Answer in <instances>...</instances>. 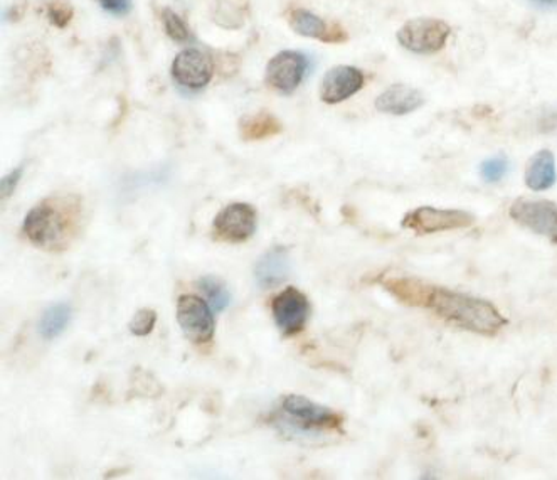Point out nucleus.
I'll use <instances>...</instances> for the list:
<instances>
[{
  "label": "nucleus",
  "mask_w": 557,
  "mask_h": 480,
  "mask_svg": "<svg viewBox=\"0 0 557 480\" xmlns=\"http://www.w3.org/2000/svg\"><path fill=\"white\" fill-rule=\"evenodd\" d=\"M177 322L184 335L194 344H208L214 337V316L197 295H181L177 300Z\"/></svg>",
  "instance_id": "7"
},
{
  "label": "nucleus",
  "mask_w": 557,
  "mask_h": 480,
  "mask_svg": "<svg viewBox=\"0 0 557 480\" xmlns=\"http://www.w3.org/2000/svg\"><path fill=\"white\" fill-rule=\"evenodd\" d=\"M509 159L506 156L491 157L480 164V175L485 183H500L509 172Z\"/></svg>",
  "instance_id": "21"
},
{
  "label": "nucleus",
  "mask_w": 557,
  "mask_h": 480,
  "mask_svg": "<svg viewBox=\"0 0 557 480\" xmlns=\"http://www.w3.org/2000/svg\"><path fill=\"white\" fill-rule=\"evenodd\" d=\"M510 218L535 235L557 242V205L544 199H517L510 206Z\"/></svg>",
  "instance_id": "10"
},
{
  "label": "nucleus",
  "mask_w": 557,
  "mask_h": 480,
  "mask_svg": "<svg viewBox=\"0 0 557 480\" xmlns=\"http://www.w3.org/2000/svg\"><path fill=\"white\" fill-rule=\"evenodd\" d=\"M71 320V307L66 301H60L54 306L49 307L42 312L41 320H39V334L46 341L57 340L66 331L67 324Z\"/></svg>",
  "instance_id": "19"
},
{
  "label": "nucleus",
  "mask_w": 557,
  "mask_h": 480,
  "mask_svg": "<svg viewBox=\"0 0 557 480\" xmlns=\"http://www.w3.org/2000/svg\"><path fill=\"white\" fill-rule=\"evenodd\" d=\"M282 132V122L273 113H255V115L243 116L239 122V135L245 141L267 140Z\"/></svg>",
  "instance_id": "17"
},
{
  "label": "nucleus",
  "mask_w": 557,
  "mask_h": 480,
  "mask_svg": "<svg viewBox=\"0 0 557 480\" xmlns=\"http://www.w3.org/2000/svg\"><path fill=\"white\" fill-rule=\"evenodd\" d=\"M100 5L108 14L122 17V15H127L131 12L132 0H100Z\"/></svg>",
  "instance_id": "26"
},
{
  "label": "nucleus",
  "mask_w": 557,
  "mask_h": 480,
  "mask_svg": "<svg viewBox=\"0 0 557 480\" xmlns=\"http://www.w3.org/2000/svg\"><path fill=\"white\" fill-rule=\"evenodd\" d=\"M366 76L354 66H335L323 76L320 85V100L327 104H337L359 94L364 86Z\"/></svg>",
  "instance_id": "12"
},
{
  "label": "nucleus",
  "mask_w": 557,
  "mask_h": 480,
  "mask_svg": "<svg viewBox=\"0 0 557 480\" xmlns=\"http://www.w3.org/2000/svg\"><path fill=\"white\" fill-rule=\"evenodd\" d=\"M214 75V61L201 49H184L172 63V76L187 90H202Z\"/></svg>",
  "instance_id": "11"
},
{
  "label": "nucleus",
  "mask_w": 557,
  "mask_h": 480,
  "mask_svg": "<svg viewBox=\"0 0 557 480\" xmlns=\"http://www.w3.org/2000/svg\"><path fill=\"white\" fill-rule=\"evenodd\" d=\"M273 319L283 335L300 334L310 317V301L298 288L288 287L273 298Z\"/></svg>",
  "instance_id": "9"
},
{
  "label": "nucleus",
  "mask_w": 557,
  "mask_h": 480,
  "mask_svg": "<svg viewBox=\"0 0 557 480\" xmlns=\"http://www.w3.org/2000/svg\"><path fill=\"white\" fill-rule=\"evenodd\" d=\"M450 24L435 17H418L408 21L398 30V42L414 54H433L442 51L450 38Z\"/></svg>",
  "instance_id": "4"
},
{
  "label": "nucleus",
  "mask_w": 557,
  "mask_h": 480,
  "mask_svg": "<svg viewBox=\"0 0 557 480\" xmlns=\"http://www.w3.org/2000/svg\"><path fill=\"white\" fill-rule=\"evenodd\" d=\"M257 209L246 202H233L214 218L215 238L224 243H245L257 233Z\"/></svg>",
  "instance_id": "8"
},
{
  "label": "nucleus",
  "mask_w": 557,
  "mask_h": 480,
  "mask_svg": "<svg viewBox=\"0 0 557 480\" xmlns=\"http://www.w3.org/2000/svg\"><path fill=\"white\" fill-rule=\"evenodd\" d=\"M162 23H164L165 34L175 42H187L193 39V34L187 29L184 23L172 9H164L162 12Z\"/></svg>",
  "instance_id": "22"
},
{
  "label": "nucleus",
  "mask_w": 557,
  "mask_h": 480,
  "mask_svg": "<svg viewBox=\"0 0 557 480\" xmlns=\"http://www.w3.org/2000/svg\"><path fill=\"white\" fill-rule=\"evenodd\" d=\"M273 424L280 432L294 439H313L329 432H343V417L327 406L319 405L300 395H288L273 415Z\"/></svg>",
  "instance_id": "3"
},
{
  "label": "nucleus",
  "mask_w": 557,
  "mask_h": 480,
  "mask_svg": "<svg viewBox=\"0 0 557 480\" xmlns=\"http://www.w3.org/2000/svg\"><path fill=\"white\" fill-rule=\"evenodd\" d=\"M532 4L543 9H557V0H531Z\"/></svg>",
  "instance_id": "27"
},
{
  "label": "nucleus",
  "mask_w": 557,
  "mask_h": 480,
  "mask_svg": "<svg viewBox=\"0 0 557 480\" xmlns=\"http://www.w3.org/2000/svg\"><path fill=\"white\" fill-rule=\"evenodd\" d=\"M23 174L24 165H20V168L14 169V171L9 172L8 175L2 177V181H0V196H2V199L11 198L15 187L20 186Z\"/></svg>",
  "instance_id": "25"
},
{
  "label": "nucleus",
  "mask_w": 557,
  "mask_h": 480,
  "mask_svg": "<svg viewBox=\"0 0 557 480\" xmlns=\"http://www.w3.org/2000/svg\"><path fill=\"white\" fill-rule=\"evenodd\" d=\"M424 307L446 324L480 335L498 334L507 324L506 317L491 301L448 288L431 287Z\"/></svg>",
  "instance_id": "1"
},
{
  "label": "nucleus",
  "mask_w": 557,
  "mask_h": 480,
  "mask_svg": "<svg viewBox=\"0 0 557 480\" xmlns=\"http://www.w3.org/2000/svg\"><path fill=\"white\" fill-rule=\"evenodd\" d=\"M79 205L73 199H46L26 214L23 233L45 250H66L78 231Z\"/></svg>",
  "instance_id": "2"
},
{
  "label": "nucleus",
  "mask_w": 557,
  "mask_h": 480,
  "mask_svg": "<svg viewBox=\"0 0 557 480\" xmlns=\"http://www.w3.org/2000/svg\"><path fill=\"white\" fill-rule=\"evenodd\" d=\"M384 287L398 297L399 300L409 304V306H426L428 295H430L431 285H423L411 279H391L384 282Z\"/></svg>",
  "instance_id": "18"
},
{
  "label": "nucleus",
  "mask_w": 557,
  "mask_h": 480,
  "mask_svg": "<svg viewBox=\"0 0 557 480\" xmlns=\"http://www.w3.org/2000/svg\"><path fill=\"white\" fill-rule=\"evenodd\" d=\"M309 71L310 58L304 52L288 49V51L278 52L270 60L264 78L273 90L282 95H292L304 83Z\"/></svg>",
  "instance_id": "6"
},
{
  "label": "nucleus",
  "mask_w": 557,
  "mask_h": 480,
  "mask_svg": "<svg viewBox=\"0 0 557 480\" xmlns=\"http://www.w3.org/2000/svg\"><path fill=\"white\" fill-rule=\"evenodd\" d=\"M157 324V312L152 309H141L131 320V332L137 337H146L153 331Z\"/></svg>",
  "instance_id": "24"
},
{
  "label": "nucleus",
  "mask_w": 557,
  "mask_h": 480,
  "mask_svg": "<svg viewBox=\"0 0 557 480\" xmlns=\"http://www.w3.org/2000/svg\"><path fill=\"white\" fill-rule=\"evenodd\" d=\"M475 223L473 214L460 209H438L431 206L412 209L403 218V227L417 235H433L440 231L465 230Z\"/></svg>",
  "instance_id": "5"
},
{
  "label": "nucleus",
  "mask_w": 557,
  "mask_h": 480,
  "mask_svg": "<svg viewBox=\"0 0 557 480\" xmlns=\"http://www.w3.org/2000/svg\"><path fill=\"white\" fill-rule=\"evenodd\" d=\"M556 157L550 150L544 149L535 152L529 160L528 171H525V184L529 189L541 193V190L550 189L556 184Z\"/></svg>",
  "instance_id": "16"
},
{
  "label": "nucleus",
  "mask_w": 557,
  "mask_h": 480,
  "mask_svg": "<svg viewBox=\"0 0 557 480\" xmlns=\"http://www.w3.org/2000/svg\"><path fill=\"white\" fill-rule=\"evenodd\" d=\"M46 15H48L49 23L52 26L63 29L73 21L75 12H73V8L67 4L66 0H51V2L46 4Z\"/></svg>",
  "instance_id": "23"
},
{
  "label": "nucleus",
  "mask_w": 557,
  "mask_h": 480,
  "mask_svg": "<svg viewBox=\"0 0 557 480\" xmlns=\"http://www.w3.org/2000/svg\"><path fill=\"white\" fill-rule=\"evenodd\" d=\"M199 288L205 292L208 297L209 306L212 307L214 312H223L231 306V294L221 280L214 276H205L199 280Z\"/></svg>",
  "instance_id": "20"
},
{
  "label": "nucleus",
  "mask_w": 557,
  "mask_h": 480,
  "mask_svg": "<svg viewBox=\"0 0 557 480\" xmlns=\"http://www.w3.org/2000/svg\"><path fill=\"white\" fill-rule=\"evenodd\" d=\"M424 101V95L418 88L398 83L375 98V109L386 115L403 116L417 112L423 107Z\"/></svg>",
  "instance_id": "15"
},
{
  "label": "nucleus",
  "mask_w": 557,
  "mask_h": 480,
  "mask_svg": "<svg viewBox=\"0 0 557 480\" xmlns=\"http://www.w3.org/2000/svg\"><path fill=\"white\" fill-rule=\"evenodd\" d=\"M288 23H290L292 29L304 38L331 42V45L346 42L349 39V34L344 29L343 24L325 23V21L320 20L319 15L305 11V9L292 11L288 15Z\"/></svg>",
  "instance_id": "13"
},
{
  "label": "nucleus",
  "mask_w": 557,
  "mask_h": 480,
  "mask_svg": "<svg viewBox=\"0 0 557 480\" xmlns=\"http://www.w3.org/2000/svg\"><path fill=\"white\" fill-rule=\"evenodd\" d=\"M292 273L290 250L276 245L261 255L255 267V279L261 288H275L282 285Z\"/></svg>",
  "instance_id": "14"
}]
</instances>
